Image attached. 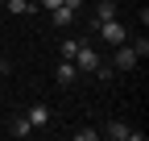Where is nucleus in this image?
<instances>
[{"label":"nucleus","instance_id":"nucleus-1","mask_svg":"<svg viewBox=\"0 0 149 141\" xmlns=\"http://www.w3.org/2000/svg\"><path fill=\"white\" fill-rule=\"evenodd\" d=\"M95 29H100V38L108 42V46H120L128 33H124V25L116 21V17H108V21H95Z\"/></svg>","mask_w":149,"mask_h":141},{"label":"nucleus","instance_id":"nucleus-2","mask_svg":"<svg viewBox=\"0 0 149 141\" xmlns=\"http://www.w3.org/2000/svg\"><path fill=\"white\" fill-rule=\"evenodd\" d=\"M70 62H74V70H95V66H100V54L83 42L79 50H74V58H70Z\"/></svg>","mask_w":149,"mask_h":141},{"label":"nucleus","instance_id":"nucleus-3","mask_svg":"<svg viewBox=\"0 0 149 141\" xmlns=\"http://www.w3.org/2000/svg\"><path fill=\"white\" fill-rule=\"evenodd\" d=\"M112 62H116L120 70H133L141 58H137V50H133V46H124V42H120V50H116V58H112Z\"/></svg>","mask_w":149,"mask_h":141},{"label":"nucleus","instance_id":"nucleus-4","mask_svg":"<svg viewBox=\"0 0 149 141\" xmlns=\"http://www.w3.org/2000/svg\"><path fill=\"white\" fill-rule=\"evenodd\" d=\"M108 137H116V141H141V133L128 129L124 120H112V125H108Z\"/></svg>","mask_w":149,"mask_h":141},{"label":"nucleus","instance_id":"nucleus-5","mask_svg":"<svg viewBox=\"0 0 149 141\" xmlns=\"http://www.w3.org/2000/svg\"><path fill=\"white\" fill-rule=\"evenodd\" d=\"M25 120H29V125H33V129H42V125H46V120H50V108H46V104H33V108L25 112Z\"/></svg>","mask_w":149,"mask_h":141},{"label":"nucleus","instance_id":"nucleus-6","mask_svg":"<svg viewBox=\"0 0 149 141\" xmlns=\"http://www.w3.org/2000/svg\"><path fill=\"white\" fill-rule=\"evenodd\" d=\"M50 17H54V25H70V21H74V8L58 4V8H50Z\"/></svg>","mask_w":149,"mask_h":141},{"label":"nucleus","instance_id":"nucleus-7","mask_svg":"<svg viewBox=\"0 0 149 141\" xmlns=\"http://www.w3.org/2000/svg\"><path fill=\"white\" fill-rule=\"evenodd\" d=\"M54 79H58L62 87H66V83H74V62H58V70H54Z\"/></svg>","mask_w":149,"mask_h":141},{"label":"nucleus","instance_id":"nucleus-8","mask_svg":"<svg viewBox=\"0 0 149 141\" xmlns=\"http://www.w3.org/2000/svg\"><path fill=\"white\" fill-rule=\"evenodd\" d=\"M4 4H8V13H17V17H29L37 4H29V0H4Z\"/></svg>","mask_w":149,"mask_h":141},{"label":"nucleus","instance_id":"nucleus-9","mask_svg":"<svg viewBox=\"0 0 149 141\" xmlns=\"http://www.w3.org/2000/svg\"><path fill=\"white\" fill-rule=\"evenodd\" d=\"M8 133H13V137H29V133H33V125H29L25 116H17L13 125H8Z\"/></svg>","mask_w":149,"mask_h":141},{"label":"nucleus","instance_id":"nucleus-10","mask_svg":"<svg viewBox=\"0 0 149 141\" xmlns=\"http://www.w3.org/2000/svg\"><path fill=\"white\" fill-rule=\"evenodd\" d=\"M79 46H83L79 38H66V42H62V58H74V50H79Z\"/></svg>","mask_w":149,"mask_h":141},{"label":"nucleus","instance_id":"nucleus-11","mask_svg":"<svg viewBox=\"0 0 149 141\" xmlns=\"http://www.w3.org/2000/svg\"><path fill=\"white\" fill-rule=\"evenodd\" d=\"M108 17H116V4H112V0H104V4H100V17H95V21H108Z\"/></svg>","mask_w":149,"mask_h":141},{"label":"nucleus","instance_id":"nucleus-12","mask_svg":"<svg viewBox=\"0 0 149 141\" xmlns=\"http://www.w3.org/2000/svg\"><path fill=\"white\" fill-rule=\"evenodd\" d=\"M62 4V0H42V8H58Z\"/></svg>","mask_w":149,"mask_h":141},{"label":"nucleus","instance_id":"nucleus-13","mask_svg":"<svg viewBox=\"0 0 149 141\" xmlns=\"http://www.w3.org/2000/svg\"><path fill=\"white\" fill-rule=\"evenodd\" d=\"M62 4H66V8H79V4H83V0H62Z\"/></svg>","mask_w":149,"mask_h":141},{"label":"nucleus","instance_id":"nucleus-14","mask_svg":"<svg viewBox=\"0 0 149 141\" xmlns=\"http://www.w3.org/2000/svg\"><path fill=\"white\" fill-rule=\"evenodd\" d=\"M0 4H4V0H0Z\"/></svg>","mask_w":149,"mask_h":141}]
</instances>
